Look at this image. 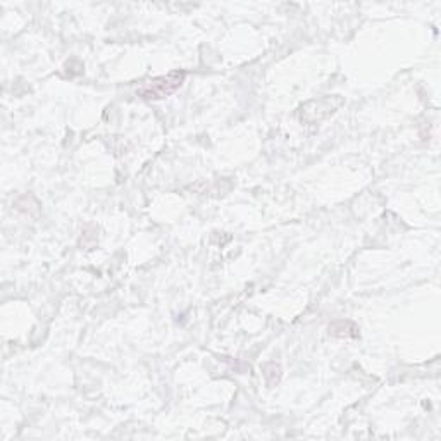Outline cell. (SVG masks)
Returning <instances> with one entry per match:
<instances>
[{
  "instance_id": "2",
  "label": "cell",
  "mask_w": 441,
  "mask_h": 441,
  "mask_svg": "<svg viewBox=\"0 0 441 441\" xmlns=\"http://www.w3.org/2000/svg\"><path fill=\"white\" fill-rule=\"evenodd\" d=\"M329 333L333 336H340V338H345V336L348 338V336H352V333L359 336V328L350 321H336V323L329 326Z\"/></svg>"
},
{
  "instance_id": "1",
  "label": "cell",
  "mask_w": 441,
  "mask_h": 441,
  "mask_svg": "<svg viewBox=\"0 0 441 441\" xmlns=\"http://www.w3.org/2000/svg\"><path fill=\"white\" fill-rule=\"evenodd\" d=\"M185 78V71H172L170 75L159 76V78H153L151 82L143 83L136 90V95L140 98H143V101H162V98L174 94L183 85Z\"/></svg>"
}]
</instances>
